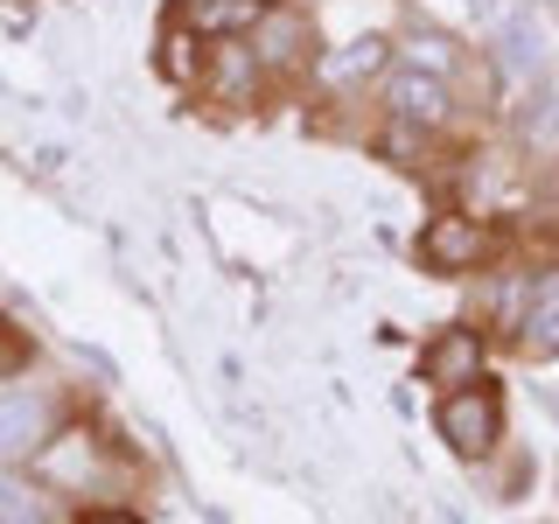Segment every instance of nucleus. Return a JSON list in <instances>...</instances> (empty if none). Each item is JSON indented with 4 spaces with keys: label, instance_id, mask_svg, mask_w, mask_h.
Listing matches in <instances>:
<instances>
[{
    "label": "nucleus",
    "instance_id": "1",
    "mask_svg": "<svg viewBox=\"0 0 559 524\" xmlns=\"http://www.w3.org/2000/svg\"><path fill=\"white\" fill-rule=\"evenodd\" d=\"M441 433H448V448H454V454L483 462V454L497 448V433H503V406H497V392H489V384H454V392L441 398Z\"/></svg>",
    "mask_w": 559,
    "mask_h": 524
},
{
    "label": "nucleus",
    "instance_id": "2",
    "mask_svg": "<svg viewBox=\"0 0 559 524\" xmlns=\"http://www.w3.org/2000/svg\"><path fill=\"white\" fill-rule=\"evenodd\" d=\"M497 252H503V238L489 231V224H476V217H441V224H427V238H419V259H427L433 273L489 266Z\"/></svg>",
    "mask_w": 559,
    "mask_h": 524
},
{
    "label": "nucleus",
    "instance_id": "3",
    "mask_svg": "<svg viewBox=\"0 0 559 524\" xmlns=\"http://www.w3.org/2000/svg\"><path fill=\"white\" fill-rule=\"evenodd\" d=\"M384 105H392L399 119H413V127H441V119L454 112L448 84L427 78V70H392V78H384Z\"/></svg>",
    "mask_w": 559,
    "mask_h": 524
},
{
    "label": "nucleus",
    "instance_id": "4",
    "mask_svg": "<svg viewBox=\"0 0 559 524\" xmlns=\"http://www.w3.org/2000/svg\"><path fill=\"white\" fill-rule=\"evenodd\" d=\"M538 63H546V28H538L532 14H511V22H503V35H497V70H503L511 84H532Z\"/></svg>",
    "mask_w": 559,
    "mask_h": 524
},
{
    "label": "nucleus",
    "instance_id": "5",
    "mask_svg": "<svg viewBox=\"0 0 559 524\" xmlns=\"http://www.w3.org/2000/svg\"><path fill=\"white\" fill-rule=\"evenodd\" d=\"M43 433H49V406L43 398H0V462H22V454L43 448Z\"/></svg>",
    "mask_w": 559,
    "mask_h": 524
},
{
    "label": "nucleus",
    "instance_id": "6",
    "mask_svg": "<svg viewBox=\"0 0 559 524\" xmlns=\"http://www.w3.org/2000/svg\"><path fill=\"white\" fill-rule=\"evenodd\" d=\"M259 22H266V0H182V28H203V35H231Z\"/></svg>",
    "mask_w": 559,
    "mask_h": 524
},
{
    "label": "nucleus",
    "instance_id": "7",
    "mask_svg": "<svg viewBox=\"0 0 559 524\" xmlns=\"http://www.w3.org/2000/svg\"><path fill=\"white\" fill-rule=\"evenodd\" d=\"M476 371H483V343L468 336V329H454V336H441L427 349V378H441L448 392L454 384H476Z\"/></svg>",
    "mask_w": 559,
    "mask_h": 524
},
{
    "label": "nucleus",
    "instance_id": "8",
    "mask_svg": "<svg viewBox=\"0 0 559 524\" xmlns=\"http://www.w3.org/2000/svg\"><path fill=\"white\" fill-rule=\"evenodd\" d=\"M524 349H538V357L559 349V273L532 294V308H524Z\"/></svg>",
    "mask_w": 559,
    "mask_h": 524
},
{
    "label": "nucleus",
    "instance_id": "9",
    "mask_svg": "<svg viewBox=\"0 0 559 524\" xmlns=\"http://www.w3.org/2000/svg\"><path fill=\"white\" fill-rule=\"evenodd\" d=\"M378 57H384V43H378V35L349 43V49H343V63H329V84H357L364 70H378Z\"/></svg>",
    "mask_w": 559,
    "mask_h": 524
},
{
    "label": "nucleus",
    "instance_id": "10",
    "mask_svg": "<svg viewBox=\"0 0 559 524\" xmlns=\"http://www.w3.org/2000/svg\"><path fill=\"white\" fill-rule=\"evenodd\" d=\"M406 57H413V70L441 78V70H454V43H441V35H406Z\"/></svg>",
    "mask_w": 559,
    "mask_h": 524
},
{
    "label": "nucleus",
    "instance_id": "11",
    "mask_svg": "<svg viewBox=\"0 0 559 524\" xmlns=\"http://www.w3.org/2000/svg\"><path fill=\"white\" fill-rule=\"evenodd\" d=\"M0 524H43V503H35L14 476H0Z\"/></svg>",
    "mask_w": 559,
    "mask_h": 524
},
{
    "label": "nucleus",
    "instance_id": "12",
    "mask_svg": "<svg viewBox=\"0 0 559 524\" xmlns=\"http://www.w3.org/2000/svg\"><path fill=\"white\" fill-rule=\"evenodd\" d=\"M49 468H57L63 483H84V476H92V448H84V441H63L57 454H49Z\"/></svg>",
    "mask_w": 559,
    "mask_h": 524
},
{
    "label": "nucleus",
    "instance_id": "13",
    "mask_svg": "<svg viewBox=\"0 0 559 524\" xmlns=\"http://www.w3.org/2000/svg\"><path fill=\"white\" fill-rule=\"evenodd\" d=\"M84 524H140V517H133V511H92Z\"/></svg>",
    "mask_w": 559,
    "mask_h": 524
}]
</instances>
